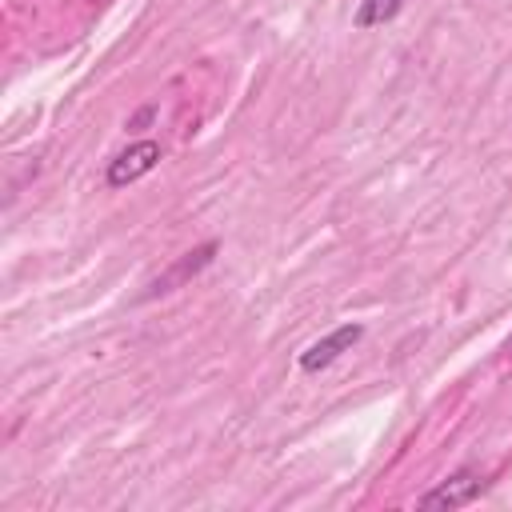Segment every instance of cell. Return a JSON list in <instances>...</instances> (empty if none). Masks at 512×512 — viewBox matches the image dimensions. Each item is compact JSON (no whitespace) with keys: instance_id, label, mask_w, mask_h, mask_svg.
I'll return each instance as SVG.
<instances>
[{"instance_id":"1","label":"cell","mask_w":512,"mask_h":512,"mask_svg":"<svg viewBox=\"0 0 512 512\" xmlns=\"http://www.w3.org/2000/svg\"><path fill=\"white\" fill-rule=\"evenodd\" d=\"M216 252H220V244L216 240H204V244H196V248H188L184 256H176L144 292H140V300H156V296H168V292H176V288H184L188 280H196L212 260H216Z\"/></svg>"},{"instance_id":"2","label":"cell","mask_w":512,"mask_h":512,"mask_svg":"<svg viewBox=\"0 0 512 512\" xmlns=\"http://www.w3.org/2000/svg\"><path fill=\"white\" fill-rule=\"evenodd\" d=\"M160 156H164L160 140H132L124 152H116V156L108 160L104 184H108V188H128L132 180L148 176V172L160 164Z\"/></svg>"},{"instance_id":"3","label":"cell","mask_w":512,"mask_h":512,"mask_svg":"<svg viewBox=\"0 0 512 512\" xmlns=\"http://www.w3.org/2000/svg\"><path fill=\"white\" fill-rule=\"evenodd\" d=\"M484 488H488V480H484L480 468H460V472H452L444 484H436L432 492H424V496H420V508H464V504H472Z\"/></svg>"},{"instance_id":"4","label":"cell","mask_w":512,"mask_h":512,"mask_svg":"<svg viewBox=\"0 0 512 512\" xmlns=\"http://www.w3.org/2000/svg\"><path fill=\"white\" fill-rule=\"evenodd\" d=\"M360 336H364V324H352V320H348V324H340V328H332L328 336H320L316 344H308V348L300 352V372H308V376H312V372H320V368L336 364V360H340V356H344Z\"/></svg>"},{"instance_id":"5","label":"cell","mask_w":512,"mask_h":512,"mask_svg":"<svg viewBox=\"0 0 512 512\" xmlns=\"http://www.w3.org/2000/svg\"><path fill=\"white\" fill-rule=\"evenodd\" d=\"M400 8H404V0H360V8H356V28H380V24H388Z\"/></svg>"},{"instance_id":"6","label":"cell","mask_w":512,"mask_h":512,"mask_svg":"<svg viewBox=\"0 0 512 512\" xmlns=\"http://www.w3.org/2000/svg\"><path fill=\"white\" fill-rule=\"evenodd\" d=\"M152 120H156V104H148V108H140V112H136V116L128 120V128H132V132H140V128H148Z\"/></svg>"},{"instance_id":"7","label":"cell","mask_w":512,"mask_h":512,"mask_svg":"<svg viewBox=\"0 0 512 512\" xmlns=\"http://www.w3.org/2000/svg\"><path fill=\"white\" fill-rule=\"evenodd\" d=\"M508 364H512V340H508Z\"/></svg>"}]
</instances>
